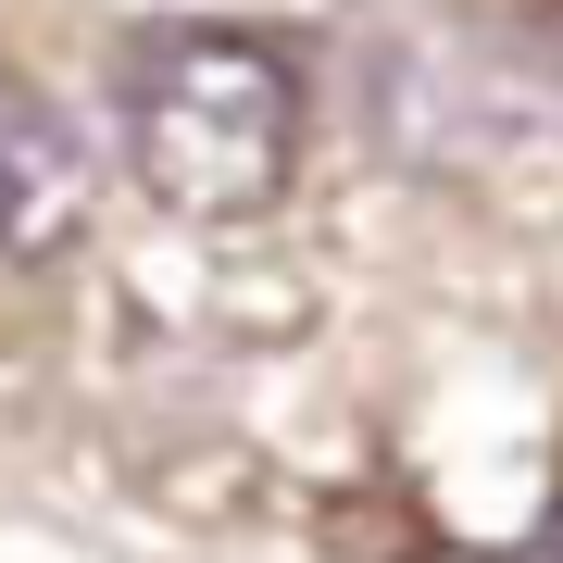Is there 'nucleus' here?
<instances>
[{"instance_id":"nucleus-1","label":"nucleus","mask_w":563,"mask_h":563,"mask_svg":"<svg viewBox=\"0 0 563 563\" xmlns=\"http://www.w3.org/2000/svg\"><path fill=\"white\" fill-rule=\"evenodd\" d=\"M125 163L163 213L188 225H251L276 213L301 163V76L276 38L239 25H163L125 51Z\"/></svg>"},{"instance_id":"nucleus-2","label":"nucleus","mask_w":563,"mask_h":563,"mask_svg":"<svg viewBox=\"0 0 563 563\" xmlns=\"http://www.w3.org/2000/svg\"><path fill=\"white\" fill-rule=\"evenodd\" d=\"M88 139L76 113L38 101L25 76H0V276H38L51 251L88 239Z\"/></svg>"},{"instance_id":"nucleus-3","label":"nucleus","mask_w":563,"mask_h":563,"mask_svg":"<svg viewBox=\"0 0 563 563\" xmlns=\"http://www.w3.org/2000/svg\"><path fill=\"white\" fill-rule=\"evenodd\" d=\"M439 563H463V551H439ZM476 563H563V514L539 526V539H514V551H476Z\"/></svg>"}]
</instances>
